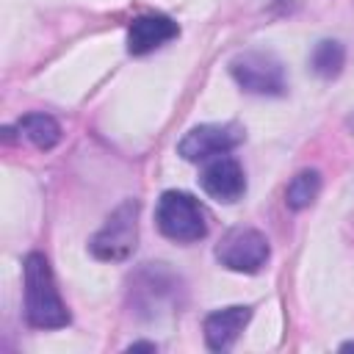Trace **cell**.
<instances>
[{
    "instance_id": "10",
    "label": "cell",
    "mask_w": 354,
    "mask_h": 354,
    "mask_svg": "<svg viewBox=\"0 0 354 354\" xmlns=\"http://www.w3.org/2000/svg\"><path fill=\"white\" fill-rule=\"evenodd\" d=\"M17 127L39 149H53L61 141V124L50 113H25L17 122Z\"/></svg>"
},
{
    "instance_id": "3",
    "label": "cell",
    "mask_w": 354,
    "mask_h": 354,
    "mask_svg": "<svg viewBox=\"0 0 354 354\" xmlns=\"http://www.w3.org/2000/svg\"><path fill=\"white\" fill-rule=\"evenodd\" d=\"M230 75L235 83L260 97H279L288 88L285 80V66L274 53L266 50H243L230 61Z\"/></svg>"
},
{
    "instance_id": "7",
    "label": "cell",
    "mask_w": 354,
    "mask_h": 354,
    "mask_svg": "<svg viewBox=\"0 0 354 354\" xmlns=\"http://www.w3.org/2000/svg\"><path fill=\"white\" fill-rule=\"evenodd\" d=\"M199 185L207 196H213L216 202H238L246 191V174L241 169V163L232 155H216L205 163L202 174H199Z\"/></svg>"
},
{
    "instance_id": "8",
    "label": "cell",
    "mask_w": 354,
    "mask_h": 354,
    "mask_svg": "<svg viewBox=\"0 0 354 354\" xmlns=\"http://www.w3.org/2000/svg\"><path fill=\"white\" fill-rule=\"evenodd\" d=\"M180 36V28L166 14H141L127 28V53L130 55H147L166 41Z\"/></svg>"
},
{
    "instance_id": "4",
    "label": "cell",
    "mask_w": 354,
    "mask_h": 354,
    "mask_svg": "<svg viewBox=\"0 0 354 354\" xmlns=\"http://www.w3.org/2000/svg\"><path fill=\"white\" fill-rule=\"evenodd\" d=\"M138 243V202H122L91 238L88 249L97 260H127Z\"/></svg>"
},
{
    "instance_id": "11",
    "label": "cell",
    "mask_w": 354,
    "mask_h": 354,
    "mask_svg": "<svg viewBox=\"0 0 354 354\" xmlns=\"http://www.w3.org/2000/svg\"><path fill=\"white\" fill-rule=\"evenodd\" d=\"M318 191H321V174H318L315 169H304V171H299V174L288 183V188H285V202H288V207H293V210H304V207H310V205L315 202Z\"/></svg>"
},
{
    "instance_id": "6",
    "label": "cell",
    "mask_w": 354,
    "mask_h": 354,
    "mask_svg": "<svg viewBox=\"0 0 354 354\" xmlns=\"http://www.w3.org/2000/svg\"><path fill=\"white\" fill-rule=\"evenodd\" d=\"M243 141V127L238 122H221V124H199L191 127L180 144L177 155L185 160H210L216 155H227Z\"/></svg>"
},
{
    "instance_id": "12",
    "label": "cell",
    "mask_w": 354,
    "mask_h": 354,
    "mask_svg": "<svg viewBox=\"0 0 354 354\" xmlns=\"http://www.w3.org/2000/svg\"><path fill=\"white\" fill-rule=\"evenodd\" d=\"M343 61H346V50L340 41L335 39H324L315 44L313 55H310V64L313 69L321 75V77H335L340 69H343Z\"/></svg>"
},
{
    "instance_id": "2",
    "label": "cell",
    "mask_w": 354,
    "mask_h": 354,
    "mask_svg": "<svg viewBox=\"0 0 354 354\" xmlns=\"http://www.w3.org/2000/svg\"><path fill=\"white\" fill-rule=\"evenodd\" d=\"M158 230L177 243H194L207 235V213L185 191H163L155 207Z\"/></svg>"
},
{
    "instance_id": "14",
    "label": "cell",
    "mask_w": 354,
    "mask_h": 354,
    "mask_svg": "<svg viewBox=\"0 0 354 354\" xmlns=\"http://www.w3.org/2000/svg\"><path fill=\"white\" fill-rule=\"evenodd\" d=\"M340 348H343V351H348V348H354V343H343Z\"/></svg>"
},
{
    "instance_id": "13",
    "label": "cell",
    "mask_w": 354,
    "mask_h": 354,
    "mask_svg": "<svg viewBox=\"0 0 354 354\" xmlns=\"http://www.w3.org/2000/svg\"><path fill=\"white\" fill-rule=\"evenodd\" d=\"M136 348H149V351H155V343H133L130 351H136Z\"/></svg>"
},
{
    "instance_id": "9",
    "label": "cell",
    "mask_w": 354,
    "mask_h": 354,
    "mask_svg": "<svg viewBox=\"0 0 354 354\" xmlns=\"http://www.w3.org/2000/svg\"><path fill=\"white\" fill-rule=\"evenodd\" d=\"M252 318V307L246 304H232V307H221L213 310L210 315H205V343L210 351H227L232 348V343L238 340V335L246 329Z\"/></svg>"
},
{
    "instance_id": "5",
    "label": "cell",
    "mask_w": 354,
    "mask_h": 354,
    "mask_svg": "<svg viewBox=\"0 0 354 354\" xmlns=\"http://www.w3.org/2000/svg\"><path fill=\"white\" fill-rule=\"evenodd\" d=\"M271 257L268 238L254 227H232L216 243V260L238 274H257Z\"/></svg>"
},
{
    "instance_id": "1",
    "label": "cell",
    "mask_w": 354,
    "mask_h": 354,
    "mask_svg": "<svg viewBox=\"0 0 354 354\" xmlns=\"http://www.w3.org/2000/svg\"><path fill=\"white\" fill-rule=\"evenodd\" d=\"M25 282V321L36 329H61L69 324V310L55 288L53 268L44 254L30 252L22 263Z\"/></svg>"
}]
</instances>
